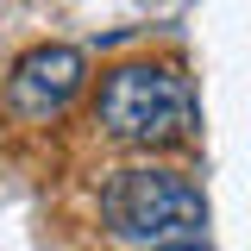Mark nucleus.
Returning a JSON list of instances; mask_svg holds the SVG:
<instances>
[{"instance_id":"obj_3","label":"nucleus","mask_w":251,"mask_h":251,"mask_svg":"<svg viewBox=\"0 0 251 251\" xmlns=\"http://www.w3.org/2000/svg\"><path fill=\"white\" fill-rule=\"evenodd\" d=\"M82 82H88V57L75 44H31L25 57L13 63V75H6V107L19 120L44 126L82 94Z\"/></svg>"},{"instance_id":"obj_1","label":"nucleus","mask_w":251,"mask_h":251,"mask_svg":"<svg viewBox=\"0 0 251 251\" xmlns=\"http://www.w3.org/2000/svg\"><path fill=\"white\" fill-rule=\"evenodd\" d=\"M94 120L120 145L163 151V145L195 138V88H188V75L163 69V63H126L100 82Z\"/></svg>"},{"instance_id":"obj_4","label":"nucleus","mask_w":251,"mask_h":251,"mask_svg":"<svg viewBox=\"0 0 251 251\" xmlns=\"http://www.w3.org/2000/svg\"><path fill=\"white\" fill-rule=\"evenodd\" d=\"M145 251H207L201 239H170V245H145Z\"/></svg>"},{"instance_id":"obj_2","label":"nucleus","mask_w":251,"mask_h":251,"mask_svg":"<svg viewBox=\"0 0 251 251\" xmlns=\"http://www.w3.org/2000/svg\"><path fill=\"white\" fill-rule=\"evenodd\" d=\"M100 226L126 245H170L207 226V201L176 170H113L100 188Z\"/></svg>"}]
</instances>
